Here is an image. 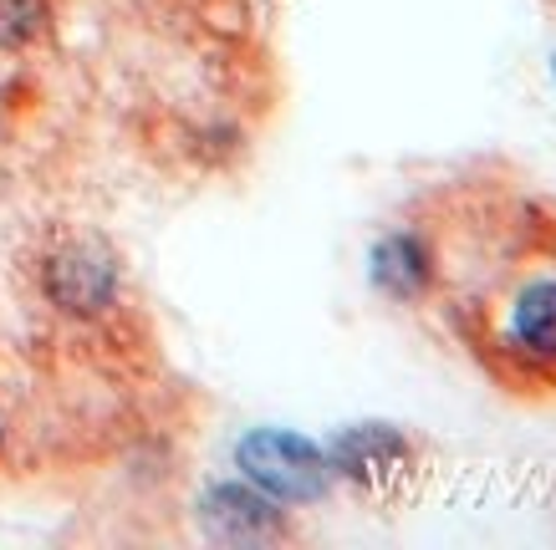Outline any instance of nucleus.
Masks as SVG:
<instances>
[{
	"instance_id": "0eeeda50",
	"label": "nucleus",
	"mask_w": 556,
	"mask_h": 550,
	"mask_svg": "<svg viewBox=\"0 0 556 550\" xmlns=\"http://www.w3.org/2000/svg\"><path fill=\"white\" fill-rule=\"evenodd\" d=\"M47 21V0H0V47L31 41Z\"/></svg>"
},
{
	"instance_id": "423d86ee",
	"label": "nucleus",
	"mask_w": 556,
	"mask_h": 550,
	"mask_svg": "<svg viewBox=\"0 0 556 550\" xmlns=\"http://www.w3.org/2000/svg\"><path fill=\"white\" fill-rule=\"evenodd\" d=\"M204 520L225 540H255V535L276 530V504L266 500V489L219 484V489H210V500H204Z\"/></svg>"
},
{
	"instance_id": "f03ea898",
	"label": "nucleus",
	"mask_w": 556,
	"mask_h": 550,
	"mask_svg": "<svg viewBox=\"0 0 556 550\" xmlns=\"http://www.w3.org/2000/svg\"><path fill=\"white\" fill-rule=\"evenodd\" d=\"M236 459H240V469H245V479H251L255 489L276 495V500L302 504V500H321V495H327V474H332V464L296 434L261 429V434L240 438Z\"/></svg>"
},
{
	"instance_id": "20e7f679",
	"label": "nucleus",
	"mask_w": 556,
	"mask_h": 550,
	"mask_svg": "<svg viewBox=\"0 0 556 550\" xmlns=\"http://www.w3.org/2000/svg\"><path fill=\"white\" fill-rule=\"evenodd\" d=\"M404 464H408L404 438L388 434V429H353V434H342L332 444V469L348 474L353 484H363V489H388L404 474Z\"/></svg>"
},
{
	"instance_id": "39448f33",
	"label": "nucleus",
	"mask_w": 556,
	"mask_h": 550,
	"mask_svg": "<svg viewBox=\"0 0 556 550\" xmlns=\"http://www.w3.org/2000/svg\"><path fill=\"white\" fill-rule=\"evenodd\" d=\"M372 281L383 285L388 296L419 300L434 285V245H429V234L393 230L388 240H378V251H372Z\"/></svg>"
},
{
	"instance_id": "f257e3e1",
	"label": "nucleus",
	"mask_w": 556,
	"mask_h": 550,
	"mask_svg": "<svg viewBox=\"0 0 556 550\" xmlns=\"http://www.w3.org/2000/svg\"><path fill=\"white\" fill-rule=\"evenodd\" d=\"M506 245H490L470 300V347L506 387H556V219L510 194Z\"/></svg>"
},
{
	"instance_id": "7ed1b4c3",
	"label": "nucleus",
	"mask_w": 556,
	"mask_h": 550,
	"mask_svg": "<svg viewBox=\"0 0 556 550\" xmlns=\"http://www.w3.org/2000/svg\"><path fill=\"white\" fill-rule=\"evenodd\" d=\"M118 291V276L108 266V255L92 251V245H62V251L51 255L47 266V296L56 306H67L77 317L87 311H102L108 300Z\"/></svg>"
}]
</instances>
